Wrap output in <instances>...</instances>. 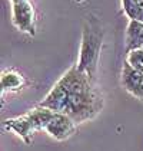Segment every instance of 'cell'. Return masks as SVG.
<instances>
[{"label": "cell", "instance_id": "277c9868", "mask_svg": "<svg viewBox=\"0 0 143 151\" xmlns=\"http://www.w3.org/2000/svg\"><path fill=\"white\" fill-rule=\"evenodd\" d=\"M4 128L7 131H12L16 135H19L23 139L27 145H30L33 142V137L37 128L35 127L32 118L29 114H24L22 116H16V118H9L4 121Z\"/></svg>", "mask_w": 143, "mask_h": 151}, {"label": "cell", "instance_id": "4fadbf2b", "mask_svg": "<svg viewBox=\"0 0 143 151\" xmlns=\"http://www.w3.org/2000/svg\"><path fill=\"white\" fill-rule=\"evenodd\" d=\"M74 1H76V3H83L84 0H74Z\"/></svg>", "mask_w": 143, "mask_h": 151}, {"label": "cell", "instance_id": "5b68a950", "mask_svg": "<svg viewBox=\"0 0 143 151\" xmlns=\"http://www.w3.org/2000/svg\"><path fill=\"white\" fill-rule=\"evenodd\" d=\"M74 129H76V122L70 116L60 114V112H56L53 119L45 128V131L50 137H53L55 139H59V141H63V139H67L69 137H72Z\"/></svg>", "mask_w": 143, "mask_h": 151}, {"label": "cell", "instance_id": "8fae6325", "mask_svg": "<svg viewBox=\"0 0 143 151\" xmlns=\"http://www.w3.org/2000/svg\"><path fill=\"white\" fill-rule=\"evenodd\" d=\"M126 60L132 68L136 70L143 72V49H132L129 52H126Z\"/></svg>", "mask_w": 143, "mask_h": 151}, {"label": "cell", "instance_id": "30bf717a", "mask_svg": "<svg viewBox=\"0 0 143 151\" xmlns=\"http://www.w3.org/2000/svg\"><path fill=\"white\" fill-rule=\"evenodd\" d=\"M122 6L130 20L143 22V0H122Z\"/></svg>", "mask_w": 143, "mask_h": 151}, {"label": "cell", "instance_id": "8992f818", "mask_svg": "<svg viewBox=\"0 0 143 151\" xmlns=\"http://www.w3.org/2000/svg\"><path fill=\"white\" fill-rule=\"evenodd\" d=\"M122 85L129 93L143 101V72L132 68L127 62L122 69Z\"/></svg>", "mask_w": 143, "mask_h": 151}, {"label": "cell", "instance_id": "ba28073f", "mask_svg": "<svg viewBox=\"0 0 143 151\" xmlns=\"http://www.w3.org/2000/svg\"><path fill=\"white\" fill-rule=\"evenodd\" d=\"M132 49H143V22H129L126 30V52Z\"/></svg>", "mask_w": 143, "mask_h": 151}, {"label": "cell", "instance_id": "52a82bcc", "mask_svg": "<svg viewBox=\"0 0 143 151\" xmlns=\"http://www.w3.org/2000/svg\"><path fill=\"white\" fill-rule=\"evenodd\" d=\"M0 83H1V92H14L26 86V79L17 70L7 69L1 73Z\"/></svg>", "mask_w": 143, "mask_h": 151}, {"label": "cell", "instance_id": "9c48e42d", "mask_svg": "<svg viewBox=\"0 0 143 151\" xmlns=\"http://www.w3.org/2000/svg\"><path fill=\"white\" fill-rule=\"evenodd\" d=\"M27 114L32 118V121H33V124H35V127L37 128V129H45V128L47 127L49 122L53 119V116L56 115L55 111L49 109L46 106H42V105L35 106V108L30 109Z\"/></svg>", "mask_w": 143, "mask_h": 151}, {"label": "cell", "instance_id": "7c38bea8", "mask_svg": "<svg viewBox=\"0 0 143 151\" xmlns=\"http://www.w3.org/2000/svg\"><path fill=\"white\" fill-rule=\"evenodd\" d=\"M10 1H12V4H13V3H19V1H24V0H10Z\"/></svg>", "mask_w": 143, "mask_h": 151}, {"label": "cell", "instance_id": "7a4b0ae2", "mask_svg": "<svg viewBox=\"0 0 143 151\" xmlns=\"http://www.w3.org/2000/svg\"><path fill=\"white\" fill-rule=\"evenodd\" d=\"M103 45V30L100 22L95 16L86 17L82 32V43H80V55L77 60V68L82 72H86L92 78L96 76V69L99 63V56Z\"/></svg>", "mask_w": 143, "mask_h": 151}, {"label": "cell", "instance_id": "3957f363", "mask_svg": "<svg viewBox=\"0 0 143 151\" xmlns=\"http://www.w3.org/2000/svg\"><path fill=\"white\" fill-rule=\"evenodd\" d=\"M12 22L20 32L30 36L36 35V13L30 0L12 4Z\"/></svg>", "mask_w": 143, "mask_h": 151}, {"label": "cell", "instance_id": "6da1fadb", "mask_svg": "<svg viewBox=\"0 0 143 151\" xmlns=\"http://www.w3.org/2000/svg\"><path fill=\"white\" fill-rule=\"evenodd\" d=\"M39 105L70 116L76 124H82L100 114L103 95L95 78L73 65Z\"/></svg>", "mask_w": 143, "mask_h": 151}]
</instances>
